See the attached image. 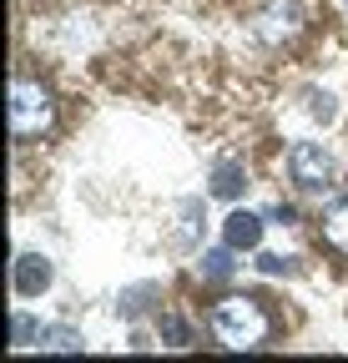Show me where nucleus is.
I'll list each match as a JSON object with an SVG mask.
<instances>
[{
	"label": "nucleus",
	"mask_w": 348,
	"mask_h": 363,
	"mask_svg": "<svg viewBox=\"0 0 348 363\" xmlns=\"http://www.w3.org/2000/svg\"><path fill=\"white\" fill-rule=\"evenodd\" d=\"M257 30H263V40H293L303 30V0H273L257 21Z\"/></svg>",
	"instance_id": "obj_4"
},
{
	"label": "nucleus",
	"mask_w": 348,
	"mask_h": 363,
	"mask_svg": "<svg viewBox=\"0 0 348 363\" xmlns=\"http://www.w3.org/2000/svg\"><path fill=\"white\" fill-rule=\"evenodd\" d=\"M242 187H247V172H242L237 162H217V172H212V197L232 202V197H242Z\"/></svg>",
	"instance_id": "obj_7"
},
{
	"label": "nucleus",
	"mask_w": 348,
	"mask_h": 363,
	"mask_svg": "<svg viewBox=\"0 0 348 363\" xmlns=\"http://www.w3.org/2000/svg\"><path fill=\"white\" fill-rule=\"evenodd\" d=\"M35 348H40V353H81V333L66 328V323H51V328H40Z\"/></svg>",
	"instance_id": "obj_8"
},
{
	"label": "nucleus",
	"mask_w": 348,
	"mask_h": 363,
	"mask_svg": "<svg viewBox=\"0 0 348 363\" xmlns=\"http://www.w3.org/2000/svg\"><path fill=\"white\" fill-rule=\"evenodd\" d=\"M162 333H167V338H177V343H187V328L177 323V318H167V323H162Z\"/></svg>",
	"instance_id": "obj_13"
},
{
	"label": "nucleus",
	"mask_w": 348,
	"mask_h": 363,
	"mask_svg": "<svg viewBox=\"0 0 348 363\" xmlns=\"http://www.w3.org/2000/svg\"><path fill=\"white\" fill-rule=\"evenodd\" d=\"M232 252H237V247H212V252H202V278H212V283L232 278V272H237Z\"/></svg>",
	"instance_id": "obj_10"
},
{
	"label": "nucleus",
	"mask_w": 348,
	"mask_h": 363,
	"mask_svg": "<svg viewBox=\"0 0 348 363\" xmlns=\"http://www.w3.org/2000/svg\"><path fill=\"white\" fill-rule=\"evenodd\" d=\"M257 267H263L268 278H278V272H293V257H278V252H268V257H257Z\"/></svg>",
	"instance_id": "obj_12"
},
{
	"label": "nucleus",
	"mask_w": 348,
	"mask_h": 363,
	"mask_svg": "<svg viewBox=\"0 0 348 363\" xmlns=\"http://www.w3.org/2000/svg\"><path fill=\"white\" fill-rule=\"evenodd\" d=\"M223 238H228V247H237V252L257 247V242H263V217H252V212H232V217L223 222Z\"/></svg>",
	"instance_id": "obj_6"
},
{
	"label": "nucleus",
	"mask_w": 348,
	"mask_h": 363,
	"mask_svg": "<svg viewBox=\"0 0 348 363\" xmlns=\"http://www.w3.org/2000/svg\"><path fill=\"white\" fill-rule=\"evenodd\" d=\"M46 288H51V262L40 252H21L16 257V293L21 298H40Z\"/></svg>",
	"instance_id": "obj_5"
},
{
	"label": "nucleus",
	"mask_w": 348,
	"mask_h": 363,
	"mask_svg": "<svg viewBox=\"0 0 348 363\" xmlns=\"http://www.w3.org/2000/svg\"><path fill=\"white\" fill-rule=\"evenodd\" d=\"M56 121V101L46 86L35 81H16L11 86V136L16 142H35V136H46Z\"/></svg>",
	"instance_id": "obj_2"
},
{
	"label": "nucleus",
	"mask_w": 348,
	"mask_h": 363,
	"mask_svg": "<svg viewBox=\"0 0 348 363\" xmlns=\"http://www.w3.org/2000/svg\"><path fill=\"white\" fill-rule=\"evenodd\" d=\"M323 242H328V247H338V252H348V197L323 217Z\"/></svg>",
	"instance_id": "obj_9"
},
{
	"label": "nucleus",
	"mask_w": 348,
	"mask_h": 363,
	"mask_svg": "<svg viewBox=\"0 0 348 363\" xmlns=\"http://www.w3.org/2000/svg\"><path fill=\"white\" fill-rule=\"evenodd\" d=\"M11 338H16V348H35V338H40V328L30 323V318H26V313H16V318H11Z\"/></svg>",
	"instance_id": "obj_11"
},
{
	"label": "nucleus",
	"mask_w": 348,
	"mask_h": 363,
	"mask_svg": "<svg viewBox=\"0 0 348 363\" xmlns=\"http://www.w3.org/2000/svg\"><path fill=\"white\" fill-rule=\"evenodd\" d=\"M268 328H273L268 313L257 308L252 298H223L212 308V333H217L223 348H263Z\"/></svg>",
	"instance_id": "obj_1"
},
{
	"label": "nucleus",
	"mask_w": 348,
	"mask_h": 363,
	"mask_svg": "<svg viewBox=\"0 0 348 363\" xmlns=\"http://www.w3.org/2000/svg\"><path fill=\"white\" fill-rule=\"evenodd\" d=\"M333 157H328V147L323 142H298L293 152H288V177L298 182V192H308V197H323L328 187H333Z\"/></svg>",
	"instance_id": "obj_3"
}]
</instances>
